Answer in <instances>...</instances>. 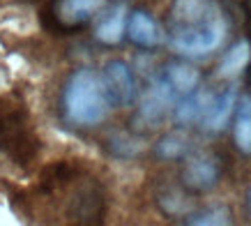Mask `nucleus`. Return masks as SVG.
Instances as JSON below:
<instances>
[{
  "mask_svg": "<svg viewBox=\"0 0 251 226\" xmlns=\"http://www.w3.org/2000/svg\"><path fill=\"white\" fill-rule=\"evenodd\" d=\"M228 32L214 0H173L168 12V42L180 56H207L224 44Z\"/></svg>",
  "mask_w": 251,
  "mask_h": 226,
  "instance_id": "1",
  "label": "nucleus"
},
{
  "mask_svg": "<svg viewBox=\"0 0 251 226\" xmlns=\"http://www.w3.org/2000/svg\"><path fill=\"white\" fill-rule=\"evenodd\" d=\"M108 102L104 79L90 67H81L67 79L62 90V113L76 127H95L106 118Z\"/></svg>",
  "mask_w": 251,
  "mask_h": 226,
  "instance_id": "2",
  "label": "nucleus"
},
{
  "mask_svg": "<svg viewBox=\"0 0 251 226\" xmlns=\"http://www.w3.org/2000/svg\"><path fill=\"white\" fill-rule=\"evenodd\" d=\"M0 150L16 164H28L39 150V139L32 134L25 111L0 102Z\"/></svg>",
  "mask_w": 251,
  "mask_h": 226,
  "instance_id": "3",
  "label": "nucleus"
},
{
  "mask_svg": "<svg viewBox=\"0 0 251 226\" xmlns=\"http://www.w3.org/2000/svg\"><path fill=\"white\" fill-rule=\"evenodd\" d=\"M177 97H180V95L175 92V88L171 85L166 74L161 72L159 76H154L152 81H150L148 90L143 92L136 118L143 122V125H157L168 113V109L177 102Z\"/></svg>",
  "mask_w": 251,
  "mask_h": 226,
  "instance_id": "4",
  "label": "nucleus"
},
{
  "mask_svg": "<svg viewBox=\"0 0 251 226\" xmlns=\"http://www.w3.org/2000/svg\"><path fill=\"white\" fill-rule=\"evenodd\" d=\"M101 79H104V88H106L111 106L125 109V106H129L134 102V97H136V79H134L127 62L111 60L101 72Z\"/></svg>",
  "mask_w": 251,
  "mask_h": 226,
  "instance_id": "5",
  "label": "nucleus"
},
{
  "mask_svg": "<svg viewBox=\"0 0 251 226\" xmlns=\"http://www.w3.org/2000/svg\"><path fill=\"white\" fill-rule=\"evenodd\" d=\"M106 2L108 0H60L55 5V19L62 28L74 30V28L85 26L90 19H95Z\"/></svg>",
  "mask_w": 251,
  "mask_h": 226,
  "instance_id": "6",
  "label": "nucleus"
},
{
  "mask_svg": "<svg viewBox=\"0 0 251 226\" xmlns=\"http://www.w3.org/2000/svg\"><path fill=\"white\" fill-rule=\"evenodd\" d=\"M219 175H221V169L212 157L196 155V157L187 159L182 171V180L194 192H207V189H212L219 182Z\"/></svg>",
  "mask_w": 251,
  "mask_h": 226,
  "instance_id": "7",
  "label": "nucleus"
},
{
  "mask_svg": "<svg viewBox=\"0 0 251 226\" xmlns=\"http://www.w3.org/2000/svg\"><path fill=\"white\" fill-rule=\"evenodd\" d=\"M127 37L141 49H154L161 44L164 32H161L159 23L154 21V16L145 9H134L127 21Z\"/></svg>",
  "mask_w": 251,
  "mask_h": 226,
  "instance_id": "8",
  "label": "nucleus"
},
{
  "mask_svg": "<svg viewBox=\"0 0 251 226\" xmlns=\"http://www.w3.org/2000/svg\"><path fill=\"white\" fill-rule=\"evenodd\" d=\"M235 109H237V90L235 88H226L224 92H219V95H214L210 99L201 125H203L205 132L217 134V132H221V129L228 125L230 115L235 113Z\"/></svg>",
  "mask_w": 251,
  "mask_h": 226,
  "instance_id": "9",
  "label": "nucleus"
},
{
  "mask_svg": "<svg viewBox=\"0 0 251 226\" xmlns=\"http://www.w3.org/2000/svg\"><path fill=\"white\" fill-rule=\"evenodd\" d=\"M127 21H129V9L127 5H113L108 7L104 14H99L97 28H95V37L101 44L113 46L118 44L125 35H127Z\"/></svg>",
  "mask_w": 251,
  "mask_h": 226,
  "instance_id": "10",
  "label": "nucleus"
},
{
  "mask_svg": "<svg viewBox=\"0 0 251 226\" xmlns=\"http://www.w3.org/2000/svg\"><path fill=\"white\" fill-rule=\"evenodd\" d=\"M69 215L76 219V222H83V224L99 222L101 215H104V201H101V194L95 192V189H81V192H76V196L72 198Z\"/></svg>",
  "mask_w": 251,
  "mask_h": 226,
  "instance_id": "11",
  "label": "nucleus"
},
{
  "mask_svg": "<svg viewBox=\"0 0 251 226\" xmlns=\"http://www.w3.org/2000/svg\"><path fill=\"white\" fill-rule=\"evenodd\" d=\"M210 95H205L203 90H194L189 95H184L173 111V118L177 125H191V122H201L203 115L207 111V104H210Z\"/></svg>",
  "mask_w": 251,
  "mask_h": 226,
  "instance_id": "12",
  "label": "nucleus"
},
{
  "mask_svg": "<svg viewBox=\"0 0 251 226\" xmlns=\"http://www.w3.org/2000/svg\"><path fill=\"white\" fill-rule=\"evenodd\" d=\"M164 74H166V79L171 81V85L180 97L194 92L198 88V83H201V72L196 67L187 65V62H171V65L164 67Z\"/></svg>",
  "mask_w": 251,
  "mask_h": 226,
  "instance_id": "13",
  "label": "nucleus"
},
{
  "mask_svg": "<svg viewBox=\"0 0 251 226\" xmlns=\"http://www.w3.org/2000/svg\"><path fill=\"white\" fill-rule=\"evenodd\" d=\"M249 60H251V44L247 39H240L224 53V58L219 62V76L233 79V76L242 74L247 65H249Z\"/></svg>",
  "mask_w": 251,
  "mask_h": 226,
  "instance_id": "14",
  "label": "nucleus"
},
{
  "mask_svg": "<svg viewBox=\"0 0 251 226\" xmlns=\"http://www.w3.org/2000/svg\"><path fill=\"white\" fill-rule=\"evenodd\" d=\"M235 145L244 155H251V97H242L235 109V125H233Z\"/></svg>",
  "mask_w": 251,
  "mask_h": 226,
  "instance_id": "15",
  "label": "nucleus"
},
{
  "mask_svg": "<svg viewBox=\"0 0 251 226\" xmlns=\"http://www.w3.org/2000/svg\"><path fill=\"white\" fill-rule=\"evenodd\" d=\"M157 157L159 159H180L187 155V139L180 134H168L164 139H159V143L154 148Z\"/></svg>",
  "mask_w": 251,
  "mask_h": 226,
  "instance_id": "16",
  "label": "nucleus"
},
{
  "mask_svg": "<svg viewBox=\"0 0 251 226\" xmlns=\"http://www.w3.org/2000/svg\"><path fill=\"white\" fill-rule=\"evenodd\" d=\"M189 224H230V212L226 208H210L203 215L191 217Z\"/></svg>",
  "mask_w": 251,
  "mask_h": 226,
  "instance_id": "17",
  "label": "nucleus"
},
{
  "mask_svg": "<svg viewBox=\"0 0 251 226\" xmlns=\"http://www.w3.org/2000/svg\"><path fill=\"white\" fill-rule=\"evenodd\" d=\"M249 205H251V192H249Z\"/></svg>",
  "mask_w": 251,
  "mask_h": 226,
  "instance_id": "18",
  "label": "nucleus"
}]
</instances>
